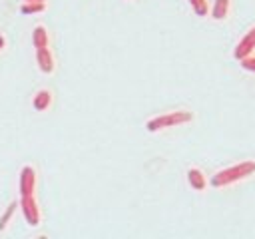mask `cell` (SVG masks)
Wrapping results in <instances>:
<instances>
[{
  "label": "cell",
  "instance_id": "2",
  "mask_svg": "<svg viewBox=\"0 0 255 239\" xmlns=\"http://www.w3.org/2000/svg\"><path fill=\"white\" fill-rule=\"evenodd\" d=\"M191 120H193V114L191 112H187V110H175V112H167V114H161V116H155V118L147 120L145 129L147 131H159V129H165V127H175V125L187 123Z\"/></svg>",
  "mask_w": 255,
  "mask_h": 239
},
{
  "label": "cell",
  "instance_id": "16",
  "mask_svg": "<svg viewBox=\"0 0 255 239\" xmlns=\"http://www.w3.org/2000/svg\"><path fill=\"white\" fill-rule=\"evenodd\" d=\"M24 2H44V0H24Z\"/></svg>",
  "mask_w": 255,
  "mask_h": 239
},
{
  "label": "cell",
  "instance_id": "4",
  "mask_svg": "<svg viewBox=\"0 0 255 239\" xmlns=\"http://www.w3.org/2000/svg\"><path fill=\"white\" fill-rule=\"evenodd\" d=\"M18 187H20V197L22 195H34V189H36V169L32 165H24L20 169Z\"/></svg>",
  "mask_w": 255,
  "mask_h": 239
},
{
  "label": "cell",
  "instance_id": "10",
  "mask_svg": "<svg viewBox=\"0 0 255 239\" xmlns=\"http://www.w3.org/2000/svg\"><path fill=\"white\" fill-rule=\"evenodd\" d=\"M50 104H52V92H50V90H40V92H36V96H34V100H32V106H34L38 112L48 110Z\"/></svg>",
  "mask_w": 255,
  "mask_h": 239
},
{
  "label": "cell",
  "instance_id": "3",
  "mask_svg": "<svg viewBox=\"0 0 255 239\" xmlns=\"http://www.w3.org/2000/svg\"><path fill=\"white\" fill-rule=\"evenodd\" d=\"M20 209H22V215H24V219H26L28 225H32V227L40 225L42 213H40V207H38V201H36L34 195H22Z\"/></svg>",
  "mask_w": 255,
  "mask_h": 239
},
{
  "label": "cell",
  "instance_id": "1",
  "mask_svg": "<svg viewBox=\"0 0 255 239\" xmlns=\"http://www.w3.org/2000/svg\"><path fill=\"white\" fill-rule=\"evenodd\" d=\"M255 175V159H243L235 165H229V167H223L219 171H215L211 175V185L213 187H227L231 183H237V181H243L247 177Z\"/></svg>",
  "mask_w": 255,
  "mask_h": 239
},
{
  "label": "cell",
  "instance_id": "13",
  "mask_svg": "<svg viewBox=\"0 0 255 239\" xmlns=\"http://www.w3.org/2000/svg\"><path fill=\"white\" fill-rule=\"evenodd\" d=\"M239 64H241V68H243V70H247V72L255 74V52H253V54H249V56H245V58H241V60H239Z\"/></svg>",
  "mask_w": 255,
  "mask_h": 239
},
{
  "label": "cell",
  "instance_id": "8",
  "mask_svg": "<svg viewBox=\"0 0 255 239\" xmlns=\"http://www.w3.org/2000/svg\"><path fill=\"white\" fill-rule=\"evenodd\" d=\"M231 12V0H213V6H211V18L213 20H225Z\"/></svg>",
  "mask_w": 255,
  "mask_h": 239
},
{
  "label": "cell",
  "instance_id": "9",
  "mask_svg": "<svg viewBox=\"0 0 255 239\" xmlns=\"http://www.w3.org/2000/svg\"><path fill=\"white\" fill-rule=\"evenodd\" d=\"M32 44H34L36 50H38V48H48L50 36H48L46 26H36V28H34V32H32Z\"/></svg>",
  "mask_w": 255,
  "mask_h": 239
},
{
  "label": "cell",
  "instance_id": "7",
  "mask_svg": "<svg viewBox=\"0 0 255 239\" xmlns=\"http://www.w3.org/2000/svg\"><path fill=\"white\" fill-rule=\"evenodd\" d=\"M187 183H189L191 189L203 191L207 187V177H205V173L199 167H189L187 169Z\"/></svg>",
  "mask_w": 255,
  "mask_h": 239
},
{
  "label": "cell",
  "instance_id": "6",
  "mask_svg": "<svg viewBox=\"0 0 255 239\" xmlns=\"http://www.w3.org/2000/svg\"><path fill=\"white\" fill-rule=\"evenodd\" d=\"M36 62H38V68L44 72V74H52L56 64H54V54L50 52V48H38L36 50Z\"/></svg>",
  "mask_w": 255,
  "mask_h": 239
},
{
  "label": "cell",
  "instance_id": "14",
  "mask_svg": "<svg viewBox=\"0 0 255 239\" xmlns=\"http://www.w3.org/2000/svg\"><path fill=\"white\" fill-rule=\"evenodd\" d=\"M14 209H16V203H10L8 207H6V211L2 213V217H0V231L8 225V221L12 219V215H14Z\"/></svg>",
  "mask_w": 255,
  "mask_h": 239
},
{
  "label": "cell",
  "instance_id": "15",
  "mask_svg": "<svg viewBox=\"0 0 255 239\" xmlns=\"http://www.w3.org/2000/svg\"><path fill=\"white\" fill-rule=\"evenodd\" d=\"M4 46H6V38H4V36H0V50H2Z\"/></svg>",
  "mask_w": 255,
  "mask_h": 239
},
{
  "label": "cell",
  "instance_id": "12",
  "mask_svg": "<svg viewBox=\"0 0 255 239\" xmlns=\"http://www.w3.org/2000/svg\"><path fill=\"white\" fill-rule=\"evenodd\" d=\"M20 10L22 14H40L46 10V2H24Z\"/></svg>",
  "mask_w": 255,
  "mask_h": 239
},
{
  "label": "cell",
  "instance_id": "5",
  "mask_svg": "<svg viewBox=\"0 0 255 239\" xmlns=\"http://www.w3.org/2000/svg\"><path fill=\"white\" fill-rule=\"evenodd\" d=\"M253 52H255V26L249 28L243 34V38L237 42V46L233 50V56H235V60H241V58H245V56H249Z\"/></svg>",
  "mask_w": 255,
  "mask_h": 239
},
{
  "label": "cell",
  "instance_id": "11",
  "mask_svg": "<svg viewBox=\"0 0 255 239\" xmlns=\"http://www.w3.org/2000/svg\"><path fill=\"white\" fill-rule=\"evenodd\" d=\"M191 10L197 14V16H207L209 14V0H187Z\"/></svg>",
  "mask_w": 255,
  "mask_h": 239
}]
</instances>
